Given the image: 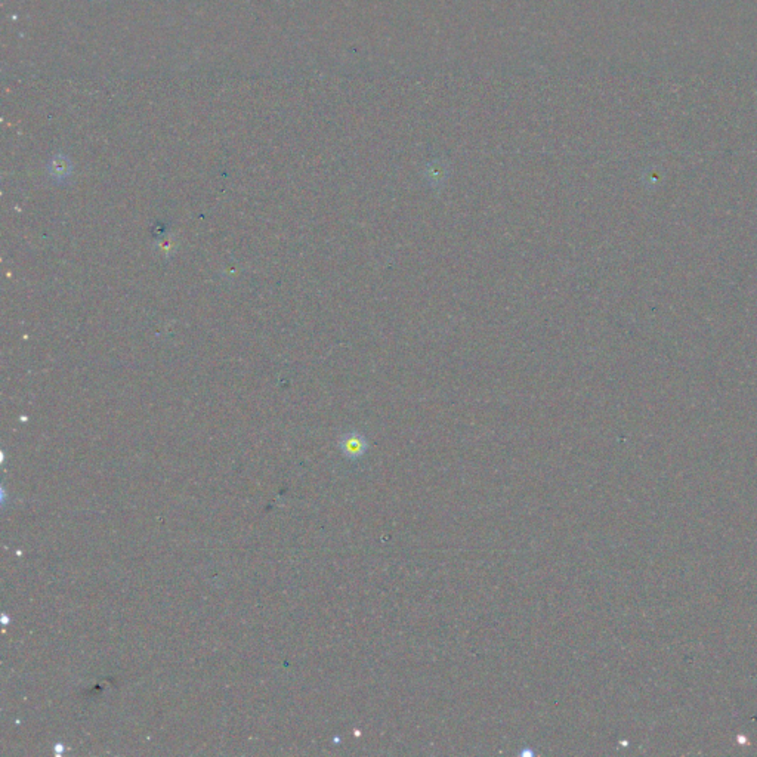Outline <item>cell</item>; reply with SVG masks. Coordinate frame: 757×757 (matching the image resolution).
<instances>
[{"label": "cell", "mask_w": 757, "mask_h": 757, "mask_svg": "<svg viewBox=\"0 0 757 757\" xmlns=\"http://www.w3.org/2000/svg\"><path fill=\"white\" fill-rule=\"evenodd\" d=\"M339 447H340V452L344 453L345 457L351 460H356L366 454L367 448H369V442L363 434H358V432H348V434L340 437Z\"/></svg>", "instance_id": "1"}]
</instances>
